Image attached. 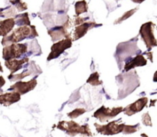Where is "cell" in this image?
Returning <instances> with one entry per match:
<instances>
[{
	"instance_id": "6da1fadb",
	"label": "cell",
	"mask_w": 157,
	"mask_h": 137,
	"mask_svg": "<svg viewBox=\"0 0 157 137\" xmlns=\"http://www.w3.org/2000/svg\"><path fill=\"white\" fill-rule=\"evenodd\" d=\"M58 128L61 130L65 131L67 134L75 135L77 133H81L83 135H87V136H91V133L88 130L87 126H81L79 124H76L74 121H61L58 124Z\"/></svg>"
},
{
	"instance_id": "7a4b0ae2",
	"label": "cell",
	"mask_w": 157,
	"mask_h": 137,
	"mask_svg": "<svg viewBox=\"0 0 157 137\" xmlns=\"http://www.w3.org/2000/svg\"><path fill=\"white\" fill-rule=\"evenodd\" d=\"M32 29L28 26H21L18 29L13 31L12 34L9 36H4L2 39L3 45H7L9 44H13V43H18V41H21L29 37L30 35Z\"/></svg>"
},
{
	"instance_id": "3957f363",
	"label": "cell",
	"mask_w": 157,
	"mask_h": 137,
	"mask_svg": "<svg viewBox=\"0 0 157 137\" xmlns=\"http://www.w3.org/2000/svg\"><path fill=\"white\" fill-rule=\"evenodd\" d=\"M155 27L156 25L153 22H147L143 25L140 30V34L149 49L156 46V40L153 34Z\"/></svg>"
},
{
	"instance_id": "277c9868",
	"label": "cell",
	"mask_w": 157,
	"mask_h": 137,
	"mask_svg": "<svg viewBox=\"0 0 157 137\" xmlns=\"http://www.w3.org/2000/svg\"><path fill=\"white\" fill-rule=\"evenodd\" d=\"M27 51V46L24 44H11L8 47L4 48L2 57L6 61L19 58L21 55Z\"/></svg>"
},
{
	"instance_id": "5b68a950",
	"label": "cell",
	"mask_w": 157,
	"mask_h": 137,
	"mask_svg": "<svg viewBox=\"0 0 157 137\" xmlns=\"http://www.w3.org/2000/svg\"><path fill=\"white\" fill-rule=\"evenodd\" d=\"M118 123H119V120L110 122L105 126H101L98 124H95L94 126L96 127L98 133H101V134L114 135L122 132L124 126H125L124 124H119Z\"/></svg>"
},
{
	"instance_id": "8992f818",
	"label": "cell",
	"mask_w": 157,
	"mask_h": 137,
	"mask_svg": "<svg viewBox=\"0 0 157 137\" xmlns=\"http://www.w3.org/2000/svg\"><path fill=\"white\" fill-rule=\"evenodd\" d=\"M124 109L122 107H118V108H113L109 109L106 108L103 106L100 109H98L94 114V116L98 118V120L101 121V122H105V121L111 119V118L116 116L118 113L122 112Z\"/></svg>"
},
{
	"instance_id": "52a82bcc",
	"label": "cell",
	"mask_w": 157,
	"mask_h": 137,
	"mask_svg": "<svg viewBox=\"0 0 157 137\" xmlns=\"http://www.w3.org/2000/svg\"><path fill=\"white\" fill-rule=\"evenodd\" d=\"M72 44V40L69 38L60 41L58 42L55 43L52 46V51L48 58V61H51L52 59L56 58L61 55V53L64 51L66 49L69 48Z\"/></svg>"
},
{
	"instance_id": "ba28073f",
	"label": "cell",
	"mask_w": 157,
	"mask_h": 137,
	"mask_svg": "<svg viewBox=\"0 0 157 137\" xmlns=\"http://www.w3.org/2000/svg\"><path fill=\"white\" fill-rule=\"evenodd\" d=\"M36 84L37 81L35 79H32L31 81H27V82L20 81V82H18L15 84H14V85H12L9 89V90H12L18 93L19 94H25V93L33 90L35 87V86H36Z\"/></svg>"
},
{
	"instance_id": "9c48e42d",
	"label": "cell",
	"mask_w": 157,
	"mask_h": 137,
	"mask_svg": "<svg viewBox=\"0 0 157 137\" xmlns=\"http://www.w3.org/2000/svg\"><path fill=\"white\" fill-rule=\"evenodd\" d=\"M147 102H148V99L147 97L140 98L135 103L130 104L125 109H124V110L126 114L128 115V116H132L136 113L141 111L144 108V107H146Z\"/></svg>"
},
{
	"instance_id": "30bf717a",
	"label": "cell",
	"mask_w": 157,
	"mask_h": 137,
	"mask_svg": "<svg viewBox=\"0 0 157 137\" xmlns=\"http://www.w3.org/2000/svg\"><path fill=\"white\" fill-rule=\"evenodd\" d=\"M19 100L20 94L15 91L0 95V104H3L4 106H9L14 103L18 102Z\"/></svg>"
},
{
	"instance_id": "8fae6325",
	"label": "cell",
	"mask_w": 157,
	"mask_h": 137,
	"mask_svg": "<svg viewBox=\"0 0 157 137\" xmlns=\"http://www.w3.org/2000/svg\"><path fill=\"white\" fill-rule=\"evenodd\" d=\"M96 26V25L94 23H89V22H86L84 23V24L78 26L76 29H75V32H74V39L73 41H75V40H78L79 38H81V37L84 36L87 32L88 31L89 29H91V28L94 27Z\"/></svg>"
},
{
	"instance_id": "7c38bea8",
	"label": "cell",
	"mask_w": 157,
	"mask_h": 137,
	"mask_svg": "<svg viewBox=\"0 0 157 137\" xmlns=\"http://www.w3.org/2000/svg\"><path fill=\"white\" fill-rule=\"evenodd\" d=\"M147 60L145 59L143 55H138L136 58H133V59L130 60L127 63L125 64V70L128 71L129 70L132 68H134L136 67H142L147 64Z\"/></svg>"
},
{
	"instance_id": "4fadbf2b",
	"label": "cell",
	"mask_w": 157,
	"mask_h": 137,
	"mask_svg": "<svg viewBox=\"0 0 157 137\" xmlns=\"http://www.w3.org/2000/svg\"><path fill=\"white\" fill-rule=\"evenodd\" d=\"M29 61L28 58H25L22 60H15V59H10L6 61V66L11 70V73L13 74L21 69L22 64Z\"/></svg>"
},
{
	"instance_id": "5bb4252c",
	"label": "cell",
	"mask_w": 157,
	"mask_h": 137,
	"mask_svg": "<svg viewBox=\"0 0 157 137\" xmlns=\"http://www.w3.org/2000/svg\"><path fill=\"white\" fill-rule=\"evenodd\" d=\"M15 24L14 18H8L0 21V36H6L12 30Z\"/></svg>"
},
{
	"instance_id": "9a60e30c",
	"label": "cell",
	"mask_w": 157,
	"mask_h": 137,
	"mask_svg": "<svg viewBox=\"0 0 157 137\" xmlns=\"http://www.w3.org/2000/svg\"><path fill=\"white\" fill-rule=\"evenodd\" d=\"M48 34L52 36L53 41H56V40L59 39L61 37L65 35L66 32L64 27H58L56 29H52V30H49Z\"/></svg>"
},
{
	"instance_id": "2e32d148",
	"label": "cell",
	"mask_w": 157,
	"mask_h": 137,
	"mask_svg": "<svg viewBox=\"0 0 157 137\" xmlns=\"http://www.w3.org/2000/svg\"><path fill=\"white\" fill-rule=\"evenodd\" d=\"M75 11H76V14L78 15H81V13L87 12V5L84 0L76 2L75 4Z\"/></svg>"
},
{
	"instance_id": "e0dca14e",
	"label": "cell",
	"mask_w": 157,
	"mask_h": 137,
	"mask_svg": "<svg viewBox=\"0 0 157 137\" xmlns=\"http://www.w3.org/2000/svg\"><path fill=\"white\" fill-rule=\"evenodd\" d=\"M87 83L91 84V85H100V84H102V81L99 80V74H98V72H95V73L92 74L90 76V78H88V80L87 81Z\"/></svg>"
},
{
	"instance_id": "ac0fdd59",
	"label": "cell",
	"mask_w": 157,
	"mask_h": 137,
	"mask_svg": "<svg viewBox=\"0 0 157 137\" xmlns=\"http://www.w3.org/2000/svg\"><path fill=\"white\" fill-rule=\"evenodd\" d=\"M17 18H18V20L16 21L15 24L18 25H30V21H29L27 12L18 16Z\"/></svg>"
},
{
	"instance_id": "d6986e66",
	"label": "cell",
	"mask_w": 157,
	"mask_h": 137,
	"mask_svg": "<svg viewBox=\"0 0 157 137\" xmlns=\"http://www.w3.org/2000/svg\"><path fill=\"white\" fill-rule=\"evenodd\" d=\"M11 3H12L13 5H15L16 6V9H18L19 12L21 11H24L27 9V6H26L25 3L22 2L21 0H11Z\"/></svg>"
},
{
	"instance_id": "ffe728a7",
	"label": "cell",
	"mask_w": 157,
	"mask_h": 137,
	"mask_svg": "<svg viewBox=\"0 0 157 137\" xmlns=\"http://www.w3.org/2000/svg\"><path fill=\"white\" fill-rule=\"evenodd\" d=\"M84 113H85V110L79 108V109H75V110H73L72 112L67 113V115H68L69 117L72 118V119H75V118H77L78 116H81V115L83 114Z\"/></svg>"
},
{
	"instance_id": "44dd1931",
	"label": "cell",
	"mask_w": 157,
	"mask_h": 137,
	"mask_svg": "<svg viewBox=\"0 0 157 137\" xmlns=\"http://www.w3.org/2000/svg\"><path fill=\"white\" fill-rule=\"evenodd\" d=\"M136 10H137V8H136V9H132V10L128 11V12H126V13L124 14V15H123V16L121 17V18H118V19L116 21H115V24H117V23L121 22V21H124V20H125V19L128 18L129 17L131 16V15H133V14L135 12H136Z\"/></svg>"
},
{
	"instance_id": "7402d4cb",
	"label": "cell",
	"mask_w": 157,
	"mask_h": 137,
	"mask_svg": "<svg viewBox=\"0 0 157 137\" xmlns=\"http://www.w3.org/2000/svg\"><path fill=\"white\" fill-rule=\"evenodd\" d=\"M29 75H30V73H29V72H23V73L16 75H13L12 74L9 76V79L11 80V81H16V80H20L21 78H25L26 76H29Z\"/></svg>"
},
{
	"instance_id": "603a6c76",
	"label": "cell",
	"mask_w": 157,
	"mask_h": 137,
	"mask_svg": "<svg viewBox=\"0 0 157 137\" xmlns=\"http://www.w3.org/2000/svg\"><path fill=\"white\" fill-rule=\"evenodd\" d=\"M136 127H132V126H124V130L122 132H124L125 134H130V133H133L137 131V128Z\"/></svg>"
},
{
	"instance_id": "cb8c5ba5",
	"label": "cell",
	"mask_w": 157,
	"mask_h": 137,
	"mask_svg": "<svg viewBox=\"0 0 157 137\" xmlns=\"http://www.w3.org/2000/svg\"><path fill=\"white\" fill-rule=\"evenodd\" d=\"M143 123H144V125L146 126H152V122H151V118L150 116L149 115V113H146V114L143 115Z\"/></svg>"
},
{
	"instance_id": "d4e9b609",
	"label": "cell",
	"mask_w": 157,
	"mask_h": 137,
	"mask_svg": "<svg viewBox=\"0 0 157 137\" xmlns=\"http://www.w3.org/2000/svg\"><path fill=\"white\" fill-rule=\"evenodd\" d=\"M5 83H6V81H5L4 78H3L2 77H0V88L4 85Z\"/></svg>"
},
{
	"instance_id": "484cf974",
	"label": "cell",
	"mask_w": 157,
	"mask_h": 137,
	"mask_svg": "<svg viewBox=\"0 0 157 137\" xmlns=\"http://www.w3.org/2000/svg\"><path fill=\"white\" fill-rule=\"evenodd\" d=\"M133 2H136V3H142L143 2L145 1V0H132Z\"/></svg>"
},
{
	"instance_id": "4316f807",
	"label": "cell",
	"mask_w": 157,
	"mask_h": 137,
	"mask_svg": "<svg viewBox=\"0 0 157 137\" xmlns=\"http://www.w3.org/2000/svg\"><path fill=\"white\" fill-rule=\"evenodd\" d=\"M4 10V9H0V17H3L4 16V15H3V14H2V11Z\"/></svg>"
},
{
	"instance_id": "83f0119b",
	"label": "cell",
	"mask_w": 157,
	"mask_h": 137,
	"mask_svg": "<svg viewBox=\"0 0 157 137\" xmlns=\"http://www.w3.org/2000/svg\"><path fill=\"white\" fill-rule=\"evenodd\" d=\"M2 93V90H0V94H1Z\"/></svg>"
}]
</instances>
